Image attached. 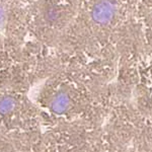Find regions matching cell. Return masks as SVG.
Returning <instances> with one entry per match:
<instances>
[{
    "mask_svg": "<svg viewBox=\"0 0 152 152\" xmlns=\"http://www.w3.org/2000/svg\"><path fill=\"white\" fill-rule=\"evenodd\" d=\"M150 14L134 0H76L63 36L78 57H140L144 27Z\"/></svg>",
    "mask_w": 152,
    "mask_h": 152,
    "instance_id": "1",
    "label": "cell"
},
{
    "mask_svg": "<svg viewBox=\"0 0 152 152\" xmlns=\"http://www.w3.org/2000/svg\"><path fill=\"white\" fill-rule=\"evenodd\" d=\"M143 56H152V14L148 16L143 32Z\"/></svg>",
    "mask_w": 152,
    "mask_h": 152,
    "instance_id": "2",
    "label": "cell"
},
{
    "mask_svg": "<svg viewBox=\"0 0 152 152\" xmlns=\"http://www.w3.org/2000/svg\"><path fill=\"white\" fill-rule=\"evenodd\" d=\"M70 106V96L67 92H59L52 101V111L56 114H64Z\"/></svg>",
    "mask_w": 152,
    "mask_h": 152,
    "instance_id": "3",
    "label": "cell"
},
{
    "mask_svg": "<svg viewBox=\"0 0 152 152\" xmlns=\"http://www.w3.org/2000/svg\"><path fill=\"white\" fill-rule=\"evenodd\" d=\"M15 107V101L12 97L6 96L0 99V114L5 115L13 110Z\"/></svg>",
    "mask_w": 152,
    "mask_h": 152,
    "instance_id": "4",
    "label": "cell"
},
{
    "mask_svg": "<svg viewBox=\"0 0 152 152\" xmlns=\"http://www.w3.org/2000/svg\"><path fill=\"white\" fill-rule=\"evenodd\" d=\"M140 8L148 13H152V0H134Z\"/></svg>",
    "mask_w": 152,
    "mask_h": 152,
    "instance_id": "5",
    "label": "cell"
}]
</instances>
